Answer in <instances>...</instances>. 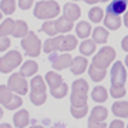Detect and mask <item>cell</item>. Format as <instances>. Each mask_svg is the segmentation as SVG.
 <instances>
[{"label":"cell","instance_id":"8d00e7d4","mask_svg":"<svg viewBox=\"0 0 128 128\" xmlns=\"http://www.w3.org/2000/svg\"><path fill=\"white\" fill-rule=\"evenodd\" d=\"M88 111V105H84V107H74L71 105V108H70V112L73 115L74 118H82V117H86Z\"/></svg>","mask_w":128,"mask_h":128},{"label":"cell","instance_id":"6da1fadb","mask_svg":"<svg viewBox=\"0 0 128 128\" xmlns=\"http://www.w3.org/2000/svg\"><path fill=\"white\" fill-rule=\"evenodd\" d=\"M60 4L54 0H41L34 6V17L41 20H51L60 14Z\"/></svg>","mask_w":128,"mask_h":128},{"label":"cell","instance_id":"277c9868","mask_svg":"<svg viewBox=\"0 0 128 128\" xmlns=\"http://www.w3.org/2000/svg\"><path fill=\"white\" fill-rule=\"evenodd\" d=\"M7 86L10 87V90L13 92L20 94V96L27 94V91H28V82L23 74H20V71L18 73H13L10 76L9 81H7Z\"/></svg>","mask_w":128,"mask_h":128},{"label":"cell","instance_id":"1f68e13d","mask_svg":"<svg viewBox=\"0 0 128 128\" xmlns=\"http://www.w3.org/2000/svg\"><path fill=\"white\" fill-rule=\"evenodd\" d=\"M0 10L3 14H13L16 10V0H2Z\"/></svg>","mask_w":128,"mask_h":128},{"label":"cell","instance_id":"ab89813d","mask_svg":"<svg viewBox=\"0 0 128 128\" xmlns=\"http://www.w3.org/2000/svg\"><path fill=\"white\" fill-rule=\"evenodd\" d=\"M10 47V38L7 36H0V51H6Z\"/></svg>","mask_w":128,"mask_h":128},{"label":"cell","instance_id":"f907efd6","mask_svg":"<svg viewBox=\"0 0 128 128\" xmlns=\"http://www.w3.org/2000/svg\"><path fill=\"white\" fill-rule=\"evenodd\" d=\"M101 2H108V0H101Z\"/></svg>","mask_w":128,"mask_h":128},{"label":"cell","instance_id":"7bdbcfd3","mask_svg":"<svg viewBox=\"0 0 128 128\" xmlns=\"http://www.w3.org/2000/svg\"><path fill=\"white\" fill-rule=\"evenodd\" d=\"M121 47H122V50L128 51V36H125L121 41Z\"/></svg>","mask_w":128,"mask_h":128},{"label":"cell","instance_id":"d6986e66","mask_svg":"<svg viewBox=\"0 0 128 128\" xmlns=\"http://www.w3.org/2000/svg\"><path fill=\"white\" fill-rule=\"evenodd\" d=\"M27 33H28L27 23L24 20H17L16 24H14V30H13V34L12 36L16 37V38H23Z\"/></svg>","mask_w":128,"mask_h":128},{"label":"cell","instance_id":"7dc6e473","mask_svg":"<svg viewBox=\"0 0 128 128\" xmlns=\"http://www.w3.org/2000/svg\"><path fill=\"white\" fill-rule=\"evenodd\" d=\"M2 117H3V110H2V107H0V120H2Z\"/></svg>","mask_w":128,"mask_h":128},{"label":"cell","instance_id":"52a82bcc","mask_svg":"<svg viewBox=\"0 0 128 128\" xmlns=\"http://www.w3.org/2000/svg\"><path fill=\"white\" fill-rule=\"evenodd\" d=\"M127 80V71L121 61H115L111 68V86H124Z\"/></svg>","mask_w":128,"mask_h":128},{"label":"cell","instance_id":"f546056e","mask_svg":"<svg viewBox=\"0 0 128 128\" xmlns=\"http://www.w3.org/2000/svg\"><path fill=\"white\" fill-rule=\"evenodd\" d=\"M41 32L46 33L47 36H50V37L58 34L57 27H56V22H53V20H46V22L43 23V26H41Z\"/></svg>","mask_w":128,"mask_h":128},{"label":"cell","instance_id":"e575fe53","mask_svg":"<svg viewBox=\"0 0 128 128\" xmlns=\"http://www.w3.org/2000/svg\"><path fill=\"white\" fill-rule=\"evenodd\" d=\"M73 91L76 92H82V94H87L88 92V82L82 78H78L73 82Z\"/></svg>","mask_w":128,"mask_h":128},{"label":"cell","instance_id":"74e56055","mask_svg":"<svg viewBox=\"0 0 128 128\" xmlns=\"http://www.w3.org/2000/svg\"><path fill=\"white\" fill-rule=\"evenodd\" d=\"M110 94L114 98H121L125 96V88H124V86H111Z\"/></svg>","mask_w":128,"mask_h":128},{"label":"cell","instance_id":"836d02e7","mask_svg":"<svg viewBox=\"0 0 128 128\" xmlns=\"http://www.w3.org/2000/svg\"><path fill=\"white\" fill-rule=\"evenodd\" d=\"M23 105V98L20 97V94H16L14 92V96L13 98L7 102V104L4 105V108L6 110H10V111H13V110H17V108H20Z\"/></svg>","mask_w":128,"mask_h":128},{"label":"cell","instance_id":"cb8c5ba5","mask_svg":"<svg viewBox=\"0 0 128 128\" xmlns=\"http://www.w3.org/2000/svg\"><path fill=\"white\" fill-rule=\"evenodd\" d=\"M73 23L74 22H70L68 18L63 17H58L56 20V27H57V32L58 33H68L71 32V28H73Z\"/></svg>","mask_w":128,"mask_h":128},{"label":"cell","instance_id":"5bb4252c","mask_svg":"<svg viewBox=\"0 0 128 128\" xmlns=\"http://www.w3.org/2000/svg\"><path fill=\"white\" fill-rule=\"evenodd\" d=\"M111 111L115 117H121V118H128V101H115Z\"/></svg>","mask_w":128,"mask_h":128},{"label":"cell","instance_id":"ac0fdd59","mask_svg":"<svg viewBox=\"0 0 128 128\" xmlns=\"http://www.w3.org/2000/svg\"><path fill=\"white\" fill-rule=\"evenodd\" d=\"M47 82L41 76H33L30 81V91H46Z\"/></svg>","mask_w":128,"mask_h":128},{"label":"cell","instance_id":"8fae6325","mask_svg":"<svg viewBox=\"0 0 128 128\" xmlns=\"http://www.w3.org/2000/svg\"><path fill=\"white\" fill-rule=\"evenodd\" d=\"M28 121H30V114L27 110H18L13 115V124L17 128H23L28 125Z\"/></svg>","mask_w":128,"mask_h":128},{"label":"cell","instance_id":"681fc988","mask_svg":"<svg viewBox=\"0 0 128 128\" xmlns=\"http://www.w3.org/2000/svg\"><path fill=\"white\" fill-rule=\"evenodd\" d=\"M2 17H3V14H2V10H0V20H2Z\"/></svg>","mask_w":128,"mask_h":128},{"label":"cell","instance_id":"7a4b0ae2","mask_svg":"<svg viewBox=\"0 0 128 128\" xmlns=\"http://www.w3.org/2000/svg\"><path fill=\"white\" fill-rule=\"evenodd\" d=\"M23 56L22 53H18L17 50H10L7 51L2 58H0V73H12L14 68H17L22 64Z\"/></svg>","mask_w":128,"mask_h":128},{"label":"cell","instance_id":"8992f818","mask_svg":"<svg viewBox=\"0 0 128 128\" xmlns=\"http://www.w3.org/2000/svg\"><path fill=\"white\" fill-rule=\"evenodd\" d=\"M50 63L53 66L54 70H63L71 66V61H73V57L68 54V53H63V54H56V51L50 53Z\"/></svg>","mask_w":128,"mask_h":128},{"label":"cell","instance_id":"d590c367","mask_svg":"<svg viewBox=\"0 0 128 128\" xmlns=\"http://www.w3.org/2000/svg\"><path fill=\"white\" fill-rule=\"evenodd\" d=\"M104 12H102V9L101 7H92L90 12H88V17H90V20H91L92 23H100L101 20H102V17H104Z\"/></svg>","mask_w":128,"mask_h":128},{"label":"cell","instance_id":"f35d334b","mask_svg":"<svg viewBox=\"0 0 128 128\" xmlns=\"http://www.w3.org/2000/svg\"><path fill=\"white\" fill-rule=\"evenodd\" d=\"M88 127L90 128H105V122L104 121L94 120L92 117H90V120H88Z\"/></svg>","mask_w":128,"mask_h":128},{"label":"cell","instance_id":"4dcf8cb0","mask_svg":"<svg viewBox=\"0 0 128 128\" xmlns=\"http://www.w3.org/2000/svg\"><path fill=\"white\" fill-rule=\"evenodd\" d=\"M107 115H108V111H107V108H105V107H102V105H97V107H94V108L91 110V117L94 120H98V121H105Z\"/></svg>","mask_w":128,"mask_h":128},{"label":"cell","instance_id":"484cf974","mask_svg":"<svg viewBox=\"0 0 128 128\" xmlns=\"http://www.w3.org/2000/svg\"><path fill=\"white\" fill-rule=\"evenodd\" d=\"M14 24H16V22L10 17L3 20L2 24H0V36H10V34H13Z\"/></svg>","mask_w":128,"mask_h":128},{"label":"cell","instance_id":"c3c4849f","mask_svg":"<svg viewBox=\"0 0 128 128\" xmlns=\"http://www.w3.org/2000/svg\"><path fill=\"white\" fill-rule=\"evenodd\" d=\"M125 64H127V67H128V56L125 57Z\"/></svg>","mask_w":128,"mask_h":128},{"label":"cell","instance_id":"83f0119b","mask_svg":"<svg viewBox=\"0 0 128 128\" xmlns=\"http://www.w3.org/2000/svg\"><path fill=\"white\" fill-rule=\"evenodd\" d=\"M14 92L10 90L9 86H0V105H6L12 98Z\"/></svg>","mask_w":128,"mask_h":128},{"label":"cell","instance_id":"f1b7e54d","mask_svg":"<svg viewBox=\"0 0 128 128\" xmlns=\"http://www.w3.org/2000/svg\"><path fill=\"white\" fill-rule=\"evenodd\" d=\"M47 100L46 91H30V101L34 105H43Z\"/></svg>","mask_w":128,"mask_h":128},{"label":"cell","instance_id":"f6af8a7d","mask_svg":"<svg viewBox=\"0 0 128 128\" xmlns=\"http://www.w3.org/2000/svg\"><path fill=\"white\" fill-rule=\"evenodd\" d=\"M82 2H86V3H88V4H94V3H98V2H101V0H82Z\"/></svg>","mask_w":128,"mask_h":128},{"label":"cell","instance_id":"e0dca14e","mask_svg":"<svg viewBox=\"0 0 128 128\" xmlns=\"http://www.w3.org/2000/svg\"><path fill=\"white\" fill-rule=\"evenodd\" d=\"M44 80H46L47 86L50 87V90H53V88H57L60 84L63 82V77H61L58 73H56V71H48V73L46 74Z\"/></svg>","mask_w":128,"mask_h":128},{"label":"cell","instance_id":"603a6c76","mask_svg":"<svg viewBox=\"0 0 128 128\" xmlns=\"http://www.w3.org/2000/svg\"><path fill=\"white\" fill-rule=\"evenodd\" d=\"M94 51H96V41L94 40H88V38H84L82 43L80 44V53L82 56H91L94 54Z\"/></svg>","mask_w":128,"mask_h":128},{"label":"cell","instance_id":"5b68a950","mask_svg":"<svg viewBox=\"0 0 128 128\" xmlns=\"http://www.w3.org/2000/svg\"><path fill=\"white\" fill-rule=\"evenodd\" d=\"M115 58V50L112 47H102L92 58V64H96L97 67H101V68H107L112 60Z\"/></svg>","mask_w":128,"mask_h":128},{"label":"cell","instance_id":"ba28073f","mask_svg":"<svg viewBox=\"0 0 128 128\" xmlns=\"http://www.w3.org/2000/svg\"><path fill=\"white\" fill-rule=\"evenodd\" d=\"M88 67V60L82 56H78V57H74L73 61H71V66H70V70L71 73L76 74V76H80L86 71V68Z\"/></svg>","mask_w":128,"mask_h":128},{"label":"cell","instance_id":"4fadbf2b","mask_svg":"<svg viewBox=\"0 0 128 128\" xmlns=\"http://www.w3.org/2000/svg\"><path fill=\"white\" fill-rule=\"evenodd\" d=\"M61 38H63V36H53V37H50L48 40L44 41L43 50L46 51L47 54H50V53H53V51H58L60 50V44H61Z\"/></svg>","mask_w":128,"mask_h":128},{"label":"cell","instance_id":"30bf717a","mask_svg":"<svg viewBox=\"0 0 128 128\" xmlns=\"http://www.w3.org/2000/svg\"><path fill=\"white\" fill-rule=\"evenodd\" d=\"M80 14H81V10L78 7V4L76 3H66L63 7V16L66 18H68L70 22H74V20H77L80 17Z\"/></svg>","mask_w":128,"mask_h":128},{"label":"cell","instance_id":"bcb514c9","mask_svg":"<svg viewBox=\"0 0 128 128\" xmlns=\"http://www.w3.org/2000/svg\"><path fill=\"white\" fill-rule=\"evenodd\" d=\"M0 128H10L9 124H0Z\"/></svg>","mask_w":128,"mask_h":128},{"label":"cell","instance_id":"7c38bea8","mask_svg":"<svg viewBox=\"0 0 128 128\" xmlns=\"http://www.w3.org/2000/svg\"><path fill=\"white\" fill-rule=\"evenodd\" d=\"M77 37L71 36V34H68V36H64L63 38H61V44H60V50L61 53H68V51L74 50L76 47H77Z\"/></svg>","mask_w":128,"mask_h":128},{"label":"cell","instance_id":"60d3db41","mask_svg":"<svg viewBox=\"0 0 128 128\" xmlns=\"http://www.w3.org/2000/svg\"><path fill=\"white\" fill-rule=\"evenodd\" d=\"M33 3H34V0H18L17 4L22 10H28L33 6Z\"/></svg>","mask_w":128,"mask_h":128},{"label":"cell","instance_id":"d6a6232c","mask_svg":"<svg viewBox=\"0 0 128 128\" xmlns=\"http://www.w3.org/2000/svg\"><path fill=\"white\" fill-rule=\"evenodd\" d=\"M50 91H51V96L54 97V98L60 100V98H64V97L67 96V92H68V86L63 81L57 88H53V90H50Z\"/></svg>","mask_w":128,"mask_h":128},{"label":"cell","instance_id":"4316f807","mask_svg":"<svg viewBox=\"0 0 128 128\" xmlns=\"http://www.w3.org/2000/svg\"><path fill=\"white\" fill-rule=\"evenodd\" d=\"M70 101H71V105H74V107H84V105H87V94L73 91L70 96Z\"/></svg>","mask_w":128,"mask_h":128},{"label":"cell","instance_id":"44dd1931","mask_svg":"<svg viewBox=\"0 0 128 128\" xmlns=\"http://www.w3.org/2000/svg\"><path fill=\"white\" fill-rule=\"evenodd\" d=\"M105 70L107 68H101V67H97L96 64H91L90 68H88V74H90L91 80H94L96 82H98L105 77V74H107Z\"/></svg>","mask_w":128,"mask_h":128},{"label":"cell","instance_id":"2e32d148","mask_svg":"<svg viewBox=\"0 0 128 128\" xmlns=\"http://www.w3.org/2000/svg\"><path fill=\"white\" fill-rule=\"evenodd\" d=\"M104 26L108 30H118L121 27V18H120V16L107 13L104 17Z\"/></svg>","mask_w":128,"mask_h":128},{"label":"cell","instance_id":"9c48e42d","mask_svg":"<svg viewBox=\"0 0 128 128\" xmlns=\"http://www.w3.org/2000/svg\"><path fill=\"white\" fill-rule=\"evenodd\" d=\"M127 7H128V0H112L108 7H107V13L110 14H124L127 12Z\"/></svg>","mask_w":128,"mask_h":128},{"label":"cell","instance_id":"9a60e30c","mask_svg":"<svg viewBox=\"0 0 128 128\" xmlns=\"http://www.w3.org/2000/svg\"><path fill=\"white\" fill-rule=\"evenodd\" d=\"M37 71H38V66L34 60H27L26 63L22 64V68H20V74H23L26 78L36 76Z\"/></svg>","mask_w":128,"mask_h":128},{"label":"cell","instance_id":"ffe728a7","mask_svg":"<svg viewBox=\"0 0 128 128\" xmlns=\"http://www.w3.org/2000/svg\"><path fill=\"white\" fill-rule=\"evenodd\" d=\"M91 33H92L91 26H90V23H87V22H80V23L76 26V34H77V37H80V38H87V37H90Z\"/></svg>","mask_w":128,"mask_h":128},{"label":"cell","instance_id":"816d5d0a","mask_svg":"<svg viewBox=\"0 0 128 128\" xmlns=\"http://www.w3.org/2000/svg\"><path fill=\"white\" fill-rule=\"evenodd\" d=\"M73 2H77V0H73Z\"/></svg>","mask_w":128,"mask_h":128},{"label":"cell","instance_id":"3957f363","mask_svg":"<svg viewBox=\"0 0 128 128\" xmlns=\"http://www.w3.org/2000/svg\"><path fill=\"white\" fill-rule=\"evenodd\" d=\"M22 47L24 48V53L30 57H38L41 51V41L36 36L34 32H28L22 38Z\"/></svg>","mask_w":128,"mask_h":128},{"label":"cell","instance_id":"7402d4cb","mask_svg":"<svg viewBox=\"0 0 128 128\" xmlns=\"http://www.w3.org/2000/svg\"><path fill=\"white\" fill-rule=\"evenodd\" d=\"M92 40L96 41L97 44H104L105 41L108 40V32L104 27H96L92 30Z\"/></svg>","mask_w":128,"mask_h":128},{"label":"cell","instance_id":"ee69618b","mask_svg":"<svg viewBox=\"0 0 128 128\" xmlns=\"http://www.w3.org/2000/svg\"><path fill=\"white\" fill-rule=\"evenodd\" d=\"M124 24L128 27V10L125 12V14H124Z\"/></svg>","mask_w":128,"mask_h":128},{"label":"cell","instance_id":"d4e9b609","mask_svg":"<svg viewBox=\"0 0 128 128\" xmlns=\"http://www.w3.org/2000/svg\"><path fill=\"white\" fill-rule=\"evenodd\" d=\"M107 97H108V92H107L105 87H102V86H97L96 88H92L91 98L96 101V102H104V101L107 100Z\"/></svg>","mask_w":128,"mask_h":128},{"label":"cell","instance_id":"b9f144b4","mask_svg":"<svg viewBox=\"0 0 128 128\" xmlns=\"http://www.w3.org/2000/svg\"><path fill=\"white\" fill-rule=\"evenodd\" d=\"M110 127L111 128H124V122L121 120H114V121L110 124Z\"/></svg>","mask_w":128,"mask_h":128}]
</instances>
